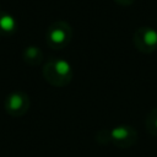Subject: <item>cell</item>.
I'll return each mask as SVG.
<instances>
[{"instance_id":"cell-1","label":"cell","mask_w":157,"mask_h":157,"mask_svg":"<svg viewBox=\"0 0 157 157\" xmlns=\"http://www.w3.org/2000/svg\"><path fill=\"white\" fill-rule=\"evenodd\" d=\"M42 72L45 81L54 87L67 86L74 76V71L70 63L61 58H53L48 60L44 64Z\"/></svg>"},{"instance_id":"cell-2","label":"cell","mask_w":157,"mask_h":157,"mask_svg":"<svg viewBox=\"0 0 157 157\" xmlns=\"http://www.w3.org/2000/svg\"><path fill=\"white\" fill-rule=\"evenodd\" d=\"M72 38V28L65 21L53 22L45 34V42L50 49L60 50L69 45Z\"/></svg>"},{"instance_id":"cell-3","label":"cell","mask_w":157,"mask_h":157,"mask_svg":"<svg viewBox=\"0 0 157 157\" xmlns=\"http://www.w3.org/2000/svg\"><path fill=\"white\" fill-rule=\"evenodd\" d=\"M132 42L139 52L151 54L157 49V31L150 26H141L135 31Z\"/></svg>"},{"instance_id":"cell-4","label":"cell","mask_w":157,"mask_h":157,"mask_svg":"<svg viewBox=\"0 0 157 157\" xmlns=\"http://www.w3.org/2000/svg\"><path fill=\"white\" fill-rule=\"evenodd\" d=\"M31 105V101L29 97L27 96V93L22 92V91H15L11 92L4 102V108L5 112L15 118L22 117L27 113V110L29 109Z\"/></svg>"},{"instance_id":"cell-5","label":"cell","mask_w":157,"mask_h":157,"mask_svg":"<svg viewBox=\"0 0 157 157\" xmlns=\"http://www.w3.org/2000/svg\"><path fill=\"white\" fill-rule=\"evenodd\" d=\"M137 141V132L130 125H118L110 130V144L119 148H128Z\"/></svg>"},{"instance_id":"cell-6","label":"cell","mask_w":157,"mask_h":157,"mask_svg":"<svg viewBox=\"0 0 157 157\" xmlns=\"http://www.w3.org/2000/svg\"><path fill=\"white\" fill-rule=\"evenodd\" d=\"M17 29V22L12 15L0 10V36H12Z\"/></svg>"},{"instance_id":"cell-7","label":"cell","mask_w":157,"mask_h":157,"mask_svg":"<svg viewBox=\"0 0 157 157\" xmlns=\"http://www.w3.org/2000/svg\"><path fill=\"white\" fill-rule=\"evenodd\" d=\"M23 61L29 66H37L43 61V52L34 45H28L22 53Z\"/></svg>"},{"instance_id":"cell-8","label":"cell","mask_w":157,"mask_h":157,"mask_svg":"<svg viewBox=\"0 0 157 157\" xmlns=\"http://www.w3.org/2000/svg\"><path fill=\"white\" fill-rule=\"evenodd\" d=\"M146 129L151 135L157 136V108L148 113L146 118Z\"/></svg>"},{"instance_id":"cell-9","label":"cell","mask_w":157,"mask_h":157,"mask_svg":"<svg viewBox=\"0 0 157 157\" xmlns=\"http://www.w3.org/2000/svg\"><path fill=\"white\" fill-rule=\"evenodd\" d=\"M94 140L99 145L110 144V130H99L94 135Z\"/></svg>"},{"instance_id":"cell-10","label":"cell","mask_w":157,"mask_h":157,"mask_svg":"<svg viewBox=\"0 0 157 157\" xmlns=\"http://www.w3.org/2000/svg\"><path fill=\"white\" fill-rule=\"evenodd\" d=\"M118 5H120V6H130V5H132L134 4V1L135 0H114Z\"/></svg>"}]
</instances>
